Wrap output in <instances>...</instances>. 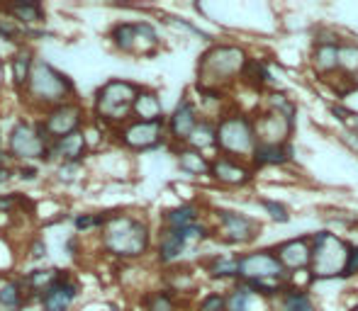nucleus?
<instances>
[{
  "instance_id": "nucleus-39",
  "label": "nucleus",
  "mask_w": 358,
  "mask_h": 311,
  "mask_svg": "<svg viewBox=\"0 0 358 311\" xmlns=\"http://www.w3.org/2000/svg\"><path fill=\"white\" fill-rule=\"evenodd\" d=\"M224 309H227V299L222 294H208L198 307V311H224Z\"/></svg>"
},
{
  "instance_id": "nucleus-26",
  "label": "nucleus",
  "mask_w": 358,
  "mask_h": 311,
  "mask_svg": "<svg viewBox=\"0 0 358 311\" xmlns=\"http://www.w3.org/2000/svg\"><path fill=\"white\" fill-rule=\"evenodd\" d=\"M176 156H178V168L188 175H210V170H213V163L200 151H195V149L185 146Z\"/></svg>"
},
{
  "instance_id": "nucleus-46",
  "label": "nucleus",
  "mask_w": 358,
  "mask_h": 311,
  "mask_svg": "<svg viewBox=\"0 0 358 311\" xmlns=\"http://www.w3.org/2000/svg\"><path fill=\"white\" fill-rule=\"evenodd\" d=\"M0 234H3V219H0Z\"/></svg>"
},
{
  "instance_id": "nucleus-3",
  "label": "nucleus",
  "mask_w": 358,
  "mask_h": 311,
  "mask_svg": "<svg viewBox=\"0 0 358 311\" xmlns=\"http://www.w3.org/2000/svg\"><path fill=\"white\" fill-rule=\"evenodd\" d=\"M24 98H27L29 107L47 112L59 105L73 103L76 98V83L66 76L64 71H59L57 66H52L44 59H37L29 73V83L24 88Z\"/></svg>"
},
{
  "instance_id": "nucleus-8",
  "label": "nucleus",
  "mask_w": 358,
  "mask_h": 311,
  "mask_svg": "<svg viewBox=\"0 0 358 311\" xmlns=\"http://www.w3.org/2000/svg\"><path fill=\"white\" fill-rule=\"evenodd\" d=\"M113 139L122 149L132 153L154 151V149L164 146L169 132H166V119L164 122H139V119H129L120 129L113 132Z\"/></svg>"
},
{
  "instance_id": "nucleus-1",
  "label": "nucleus",
  "mask_w": 358,
  "mask_h": 311,
  "mask_svg": "<svg viewBox=\"0 0 358 311\" xmlns=\"http://www.w3.org/2000/svg\"><path fill=\"white\" fill-rule=\"evenodd\" d=\"M151 227L137 214L115 212L100 232V248L117 260H139L151 248Z\"/></svg>"
},
{
  "instance_id": "nucleus-13",
  "label": "nucleus",
  "mask_w": 358,
  "mask_h": 311,
  "mask_svg": "<svg viewBox=\"0 0 358 311\" xmlns=\"http://www.w3.org/2000/svg\"><path fill=\"white\" fill-rule=\"evenodd\" d=\"M198 124H200L198 107H195V103L190 98H183L176 105L171 117L166 119V132H169V139H173V142L188 144L190 134L195 132Z\"/></svg>"
},
{
  "instance_id": "nucleus-28",
  "label": "nucleus",
  "mask_w": 358,
  "mask_h": 311,
  "mask_svg": "<svg viewBox=\"0 0 358 311\" xmlns=\"http://www.w3.org/2000/svg\"><path fill=\"white\" fill-rule=\"evenodd\" d=\"M315 66L322 73H331L339 68V44L336 42H320L315 52Z\"/></svg>"
},
{
  "instance_id": "nucleus-6",
  "label": "nucleus",
  "mask_w": 358,
  "mask_h": 311,
  "mask_svg": "<svg viewBox=\"0 0 358 311\" xmlns=\"http://www.w3.org/2000/svg\"><path fill=\"white\" fill-rule=\"evenodd\" d=\"M259 139H256V127L244 114H224L217 122V149L229 158H241V156H254Z\"/></svg>"
},
{
  "instance_id": "nucleus-25",
  "label": "nucleus",
  "mask_w": 358,
  "mask_h": 311,
  "mask_svg": "<svg viewBox=\"0 0 358 311\" xmlns=\"http://www.w3.org/2000/svg\"><path fill=\"white\" fill-rule=\"evenodd\" d=\"M198 219L200 209L195 204H180L164 212V229H185L190 224H198Z\"/></svg>"
},
{
  "instance_id": "nucleus-35",
  "label": "nucleus",
  "mask_w": 358,
  "mask_h": 311,
  "mask_svg": "<svg viewBox=\"0 0 358 311\" xmlns=\"http://www.w3.org/2000/svg\"><path fill=\"white\" fill-rule=\"evenodd\" d=\"M339 68L349 71L351 76L358 73V47H339Z\"/></svg>"
},
{
  "instance_id": "nucleus-34",
  "label": "nucleus",
  "mask_w": 358,
  "mask_h": 311,
  "mask_svg": "<svg viewBox=\"0 0 358 311\" xmlns=\"http://www.w3.org/2000/svg\"><path fill=\"white\" fill-rule=\"evenodd\" d=\"M283 311H315V307H312L310 297H307L305 292H300V289H290L283 299Z\"/></svg>"
},
{
  "instance_id": "nucleus-36",
  "label": "nucleus",
  "mask_w": 358,
  "mask_h": 311,
  "mask_svg": "<svg viewBox=\"0 0 358 311\" xmlns=\"http://www.w3.org/2000/svg\"><path fill=\"white\" fill-rule=\"evenodd\" d=\"M83 163H59L57 165V180L59 183H76L80 175Z\"/></svg>"
},
{
  "instance_id": "nucleus-20",
  "label": "nucleus",
  "mask_w": 358,
  "mask_h": 311,
  "mask_svg": "<svg viewBox=\"0 0 358 311\" xmlns=\"http://www.w3.org/2000/svg\"><path fill=\"white\" fill-rule=\"evenodd\" d=\"M185 248H188V243L178 229H161L159 238H156V260L161 265H173L176 260L183 258Z\"/></svg>"
},
{
  "instance_id": "nucleus-14",
  "label": "nucleus",
  "mask_w": 358,
  "mask_h": 311,
  "mask_svg": "<svg viewBox=\"0 0 358 311\" xmlns=\"http://www.w3.org/2000/svg\"><path fill=\"white\" fill-rule=\"evenodd\" d=\"M292 124H295V119H290V117H285V114L271 109V112L261 114V117L254 122L256 139H259V144L285 146L287 137H290V132H292Z\"/></svg>"
},
{
  "instance_id": "nucleus-16",
  "label": "nucleus",
  "mask_w": 358,
  "mask_h": 311,
  "mask_svg": "<svg viewBox=\"0 0 358 311\" xmlns=\"http://www.w3.org/2000/svg\"><path fill=\"white\" fill-rule=\"evenodd\" d=\"M90 146L88 139L83 132L69 134V137L52 142V151H49V160H57L59 163H83V158L88 156Z\"/></svg>"
},
{
  "instance_id": "nucleus-9",
  "label": "nucleus",
  "mask_w": 358,
  "mask_h": 311,
  "mask_svg": "<svg viewBox=\"0 0 358 311\" xmlns=\"http://www.w3.org/2000/svg\"><path fill=\"white\" fill-rule=\"evenodd\" d=\"M88 109L80 105V100L59 105V107H52L39 114V124H42V129L52 142H59V139L69 137V134L83 132L88 127Z\"/></svg>"
},
{
  "instance_id": "nucleus-32",
  "label": "nucleus",
  "mask_w": 358,
  "mask_h": 311,
  "mask_svg": "<svg viewBox=\"0 0 358 311\" xmlns=\"http://www.w3.org/2000/svg\"><path fill=\"white\" fill-rule=\"evenodd\" d=\"M251 289L246 285H239L234 292L227 297V309L224 311H249L251 307Z\"/></svg>"
},
{
  "instance_id": "nucleus-44",
  "label": "nucleus",
  "mask_w": 358,
  "mask_h": 311,
  "mask_svg": "<svg viewBox=\"0 0 358 311\" xmlns=\"http://www.w3.org/2000/svg\"><path fill=\"white\" fill-rule=\"evenodd\" d=\"M351 80H354V85H358V73H356V76H351Z\"/></svg>"
},
{
  "instance_id": "nucleus-42",
  "label": "nucleus",
  "mask_w": 358,
  "mask_h": 311,
  "mask_svg": "<svg viewBox=\"0 0 358 311\" xmlns=\"http://www.w3.org/2000/svg\"><path fill=\"white\" fill-rule=\"evenodd\" d=\"M354 273H358V248H351L349 265H346V275H354Z\"/></svg>"
},
{
  "instance_id": "nucleus-33",
  "label": "nucleus",
  "mask_w": 358,
  "mask_h": 311,
  "mask_svg": "<svg viewBox=\"0 0 358 311\" xmlns=\"http://www.w3.org/2000/svg\"><path fill=\"white\" fill-rule=\"evenodd\" d=\"M210 275L213 278H231L239 275V258H215L210 263Z\"/></svg>"
},
{
  "instance_id": "nucleus-4",
  "label": "nucleus",
  "mask_w": 358,
  "mask_h": 311,
  "mask_svg": "<svg viewBox=\"0 0 358 311\" xmlns=\"http://www.w3.org/2000/svg\"><path fill=\"white\" fill-rule=\"evenodd\" d=\"M49 151H52V139L47 137L39 119L22 117L8 129L5 153L15 163H42L49 160Z\"/></svg>"
},
{
  "instance_id": "nucleus-17",
  "label": "nucleus",
  "mask_w": 358,
  "mask_h": 311,
  "mask_svg": "<svg viewBox=\"0 0 358 311\" xmlns=\"http://www.w3.org/2000/svg\"><path fill=\"white\" fill-rule=\"evenodd\" d=\"M34 61H37V56H34V52L27 44H20V47H15V52L10 54V85H13L17 93H24V88H27Z\"/></svg>"
},
{
  "instance_id": "nucleus-45",
  "label": "nucleus",
  "mask_w": 358,
  "mask_h": 311,
  "mask_svg": "<svg viewBox=\"0 0 358 311\" xmlns=\"http://www.w3.org/2000/svg\"><path fill=\"white\" fill-rule=\"evenodd\" d=\"M0 149H3V129H0Z\"/></svg>"
},
{
  "instance_id": "nucleus-31",
  "label": "nucleus",
  "mask_w": 358,
  "mask_h": 311,
  "mask_svg": "<svg viewBox=\"0 0 358 311\" xmlns=\"http://www.w3.org/2000/svg\"><path fill=\"white\" fill-rule=\"evenodd\" d=\"M144 311H178L173 292L169 289H156V292H146L142 297Z\"/></svg>"
},
{
  "instance_id": "nucleus-15",
  "label": "nucleus",
  "mask_w": 358,
  "mask_h": 311,
  "mask_svg": "<svg viewBox=\"0 0 358 311\" xmlns=\"http://www.w3.org/2000/svg\"><path fill=\"white\" fill-rule=\"evenodd\" d=\"M217 222H220L222 238L229 241V243H246L259 232V224L254 219L236 212H217Z\"/></svg>"
},
{
  "instance_id": "nucleus-12",
  "label": "nucleus",
  "mask_w": 358,
  "mask_h": 311,
  "mask_svg": "<svg viewBox=\"0 0 358 311\" xmlns=\"http://www.w3.org/2000/svg\"><path fill=\"white\" fill-rule=\"evenodd\" d=\"M80 299V285L73 275L64 270V275L42 294L39 307L42 311H73L76 302Z\"/></svg>"
},
{
  "instance_id": "nucleus-30",
  "label": "nucleus",
  "mask_w": 358,
  "mask_h": 311,
  "mask_svg": "<svg viewBox=\"0 0 358 311\" xmlns=\"http://www.w3.org/2000/svg\"><path fill=\"white\" fill-rule=\"evenodd\" d=\"M115 212H85L73 217V229L78 234H88V232H103L105 224L110 222Z\"/></svg>"
},
{
  "instance_id": "nucleus-5",
  "label": "nucleus",
  "mask_w": 358,
  "mask_h": 311,
  "mask_svg": "<svg viewBox=\"0 0 358 311\" xmlns=\"http://www.w3.org/2000/svg\"><path fill=\"white\" fill-rule=\"evenodd\" d=\"M249 63L246 54L239 47H215L203 54L198 63L200 88L217 90L222 83H229L236 76H244V68Z\"/></svg>"
},
{
  "instance_id": "nucleus-27",
  "label": "nucleus",
  "mask_w": 358,
  "mask_h": 311,
  "mask_svg": "<svg viewBox=\"0 0 358 311\" xmlns=\"http://www.w3.org/2000/svg\"><path fill=\"white\" fill-rule=\"evenodd\" d=\"M188 149H195V151H208V149H217V124H213L210 119H200V124L195 127V132L190 134Z\"/></svg>"
},
{
  "instance_id": "nucleus-18",
  "label": "nucleus",
  "mask_w": 358,
  "mask_h": 311,
  "mask_svg": "<svg viewBox=\"0 0 358 311\" xmlns=\"http://www.w3.org/2000/svg\"><path fill=\"white\" fill-rule=\"evenodd\" d=\"M278 253V260L280 265L287 270H302L312 263V245L307 238H292V241H285L275 248Z\"/></svg>"
},
{
  "instance_id": "nucleus-37",
  "label": "nucleus",
  "mask_w": 358,
  "mask_h": 311,
  "mask_svg": "<svg viewBox=\"0 0 358 311\" xmlns=\"http://www.w3.org/2000/svg\"><path fill=\"white\" fill-rule=\"evenodd\" d=\"M27 258L34 260V263H39V260L47 258V243H44L42 236H34V238H29V243H27Z\"/></svg>"
},
{
  "instance_id": "nucleus-7",
  "label": "nucleus",
  "mask_w": 358,
  "mask_h": 311,
  "mask_svg": "<svg viewBox=\"0 0 358 311\" xmlns=\"http://www.w3.org/2000/svg\"><path fill=\"white\" fill-rule=\"evenodd\" d=\"M351 248L329 232H320L312 236V275L320 280L346 275Z\"/></svg>"
},
{
  "instance_id": "nucleus-41",
  "label": "nucleus",
  "mask_w": 358,
  "mask_h": 311,
  "mask_svg": "<svg viewBox=\"0 0 358 311\" xmlns=\"http://www.w3.org/2000/svg\"><path fill=\"white\" fill-rule=\"evenodd\" d=\"M334 114H339L341 122H344L346 127H349L351 137H356V139H358V114L346 112V109H341V107H334Z\"/></svg>"
},
{
  "instance_id": "nucleus-29",
  "label": "nucleus",
  "mask_w": 358,
  "mask_h": 311,
  "mask_svg": "<svg viewBox=\"0 0 358 311\" xmlns=\"http://www.w3.org/2000/svg\"><path fill=\"white\" fill-rule=\"evenodd\" d=\"M290 158V149L285 146H273V144H259L254 151V163L256 165H280Z\"/></svg>"
},
{
  "instance_id": "nucleus-19",
  "label": "nucleus",
  "mask_w": 358,
  "mask_h": 311,
  "mask_svg": "<svg viewBox=\"0 0 358 311\" xmlns=\"http://www.w3.org/2000/svg\"><path fill=\"white\" fill-rule=\"evenodd\" d=\"M210 175L222 185H229V188H236V185L249 183L251 173L246 165H241L236 158H229V156H220V158L213 160V170Z\"/></svg>"
},
{
  "instance_id": "nucleus-2",
  "label": "nucleus",
  "mask_w": 358,
  "mask_h": 311,
  "mask_svg": "<svg viewBox=\"0 0 358 311\" xmlns=\"http://www.w3.org/2000/svg\"><path fill=\"white\" fill-rule=\"evenodd\" d=\"M139 85L127 78H110L93 93L90 114L98 124H103L110 134L132 119L134 100L139 95Z\"/></svg>"
},
{
  "instance_id": "nucleus-11",
  "label": "nucleus",
  "mask_w": 358,
  "mask_h": 311,
  "mask_svg": "<svg viewBox=\"0 0 358 311\" xmlns=\"http://www.w3.org/2000/svg\"><path fill=\"white\" fill-rule=\"evenodd\" d=\"M285 275V268L280 265L278 255L261 250V253H251L239 258V278H244V282H261V280H278Z\"/></svg>"
},
{
  "instance_id": "nucleus-43",
  "label": "nucleus",
  "mask_w": 358,
  "mask_h": 311,
  "mask_svg": "<svg viewBox=\"0 0 358 311\" xmlns=\"http://www.w3.org/2000/svg\"><path fill=\"white\" fill-rule=\"evenodd\" d=\"M8 160H10V158H8V153H5L3 149H0V165H5Z\"/></svg>"
},
{
  "instance_id": "nucleus-21",
  "label": "nucleus",
  "mask_w": 358,
  "mask_h": 311,
  "mask_svg": "<svg viewBox=\"0 0 358 311\" xmlns=\"http://www.w3.org/2000/svg\"><path fill=\"white\" fill-rule=\"evenodd\" d=\"M29 292L22 278H3L0 280V311H22L29 304Z\"/></svg>"
},
{
  "instance_id": "nucleus-23",
  "label": "nucleus",
  "mask_w": 358,
  "mask_h": 311,
  "mask_svg": "<svg viewBox=\"0 0 358 311\" xmlns=\"http://www.w3.org/2000/svg\"><path fill=\"white\" fill-rule=\"evenodd\" d=\"M0 10L5 13V17L15 20L17 24H22L24 29H32L34 24H42L47 20L42 3H5L0 5Z\"/></svg>"
},
{
  "instance_id": "nucleus-38",
  "label": "nucleus",
  "mask_w": 358,
  "mask_h": 311,
  "mask_svg": "<svg viewBox=\"0 0 358 311\" xmlns=\"http://www.w3.org/2000/svg\"><path fill=\"white\" fill-rule=\"evenodd\" d=\"M15 178L24 180V183H32L39 178V168L32 163H15Z\"/></svg>"
},
{
  "instance_id": "nucleus-40",
  "label": "nucleus",
  "mask_w": 358,
  "mask_h": 311,
  "mask_svg": "<svg viewBox=\"0 0 358 311\" xmlns=\"http://www.w3.org/2000/svg\"><path fill=\"white\" fill-rule=\"evenodd\" d=\"M264 209L271 214V219H275V222H280V224H285L287 219H290L287 209L283 207V204H278V202H271V199H266V202H264Z\"/></svg>"
},
{
  "instance_id": "nucleus-24",
  "label": "nucleus",
  "mask_w": 358,
  "mask_h": 311,
  "mask_svg": "<svg viewBox=\"0 0 358 311\" xmlns=\"http://www.w3.org/2000/svg\"><path fill=\"white\" fill-rule=\"evenodd\" d=\"M62 275H64L62 268H34L22 275V282H24V287H27L29 297L42 299V294L47 292Z\"/></svg>"
},
{
  "instance_id": "nucleus-22",
  "label": "nucleus",
  "mask_w": 358,
  "mask_h": 311,
  "mask_svg": "<svg viewBox=\"0 0 358 311\" xmlns=\"http://www.w3.org/2000/svg\"><path fill=\"white\" fill-rule=\"evenodd\" d=\"M132 119L139 122H164V103H161L159 93L151 88H142L134 100L132 107Z\"/></svg>"
},
{
  "instance_id": "nucleus-10",
  "label": "nucleus",
  "mask_w": 358,
  "mask_h": 311,
  "mask_svg": "<svg viewBox=\"0 0 358 311\" xmlns=\"http://www.w3.org/2000/svg\"><path fill=\"white\" fill-rule=\"evenodd\" d=\"M110 42L120 54H149L159 44V34L149 22H117L110 29Z\"/></svg>"
}]
</instances>
